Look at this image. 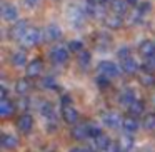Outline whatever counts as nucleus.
<instances>
[{
	"label": "nucleus",
	"mask_w": 155,
	"mask_h": 152,
	"mask_svg": "<svg viewBox=\"0 0 155 152\" xmlns=\"http://www.w3.org/2000/svg\"><path fill=\"white\" fill-rule=\"evenodd\" d=\"M40 39H42V35H40V32H38L37 29L28 27L18 40H20V45H24V47H34V45L38 44Z\"/></svg>",
	"instance_id": "obj_1"
},
{
	"label": "nucleus",
	"mask_w": 155,
	"mask_h": 152,
	"mask_svg": "<svg viewBox=\"0 0 155 152\" xmlns=\"http://www.w3.org/2000/svg\"><path fill=\"white\" fill-rule=\"evenodd\" d=\"M98 72H100L102 75H107L108 79H112V77H117L118 72H120V69H118L114 62L104 60V62H100V64H98Z\"/></svg>",
	"instance_id": "obj_2"
},
{
	"label": "nucleus",
	"mask_w": 155,
	"mask_h": 152,
	"mask_svg": "<svg viewBox=\"0 0 155 152\" xmlns=\"http://www.w3.org/2000/svg\"><path fill=\"white\" fill-rule=\"evenodd\" d=\"M34 127V119H32L30 114H22L17 120V129L22 132V134H28Z\"/></svg>",
	"instance_id": "obj_3"
},
{
	"label": "nucleus",
	"mask_w": 155,
	"mask_h": 152,
	"mask_svg": "<svg viewBox=\"0 0 155 152\" xmlns=\"http://www.w3.org/2000/svg\"><path fill=\"white\" fill-rule=\"evenodd\" d=\"M102 122H104V125L108 129H117L124 120H122L120 115L115 114V112H107V114H104V117H102Z\"/></svg>",
	"instance_id": "obj_4"
},
{
	"label": "nucleus",
	"mask_w": 155,
	"mask_h": 152,
	"mask_svg": "<svg viewBox=\"0 0 155 152\" xmlns=\"http://www.w3.org/2000/svg\"><path fill=\"white\" fill-rule=\"evenodd\" d=\"M120 69H122V72H124V74L134 75V74H137V72H138V64H137V60H135V59L127 57V59H122Z\"/></svg>",
	"instance_id": "obj_5"
},
{
	"label": "nucleus",
	"mask_w": 155,
	"mask_h": 152,
	"mask_svg": "<svg viewBox=\"0 0 155 152\" xmlns=\"http://www.w3.org/2000/svg\"><path fill=\"white\" fill-rule=\"evenodd\" d=\"M68 59V50L65 47H55L54 50L50 52V60L54 64H64Z\"/></svg>",
	"instance_id": "obj_6"
},
{
	"label": "nucleus",
	"mask_w": 155,
	"mask_h": 152,
	"mask_svg": "<svg viewBox=\"0 0 155 152\" xmlns=\"http://www.w3.org/2000/svg\"><path fill=\"white\" fill-rule=\"evenodd\" d=\"M138 54H140L143 59L153 57V55H155V44L152 40L140 42V45H138Z\"/></svg>",
	"instance_id": "obj_7"
},
{
	"label": "nucleus",
	"mask_w": 155,
	"mask_h": 152,
	"mask_svg": "<svg viewBox=\"0 0 155 152\" xmlns=\"http://www.w3.org/2000/svg\"><path fill=\"white\" fill-rule=\"evenodd\" d=\"M62 117H64V120L67 122V124H75V122L78 120V112L72 107V104L64 105V107H62Z\"/></svg>",
	"instance_id": "obj_8"
},
{
	"label": "nucleus",
	"mask_w": 155,
	"mask_h": 152,
	"mask_svg": "<svg viewBox=\"0 0 155 152\" xmlns=\"http://www.w3.org/2000/svg\"><path fill=\"white\" fill-rule=\"evenodd\" d=\"M27 29H28V25H27V22H25V20H17L10 27V32H8V34H10L12 39H20Z\"/></svg>",
	"instance_id": "obj_9"
},
{
	"label": "nucleus",
	"mask_w": 155,
	"mask_h": 152,
	"mask_svg": "<svg viewBox=\"0 0 155 152\" xmlns=\"http://www.w3.org/2000/svg\"><path fill=\"white\" fill-rule=\"evenodd\" d=\"M0 144H2L4 149H7V150H14V149L18 147V139L14 134H4L2 139H0Z\"/></svg>",
	"instance_id": "obj_10"
},
{
	"label": "nucleus",
	"mask_w": 155,
	"mask_h": 152,
	"mask_svg": "<svg viewBox=\"0 0 155 152\" xmlns=\"http://www.w3.org/2000/svg\"><path fill=\"white\" fill-rule=\"evenodd\" d=\"M94 42H95V47H97V49H100V50H105V49L110 47L112 37H110V35H107L105 32H100V34L95 35Z\"/></svg>",
	"instance_id": "obj_11"
},
{
	"label": "nucleus",
	"mask_w": 155,
	"mask_h": 152,
	"mask_svg": "<svg viewBox=\"0 0 155 152\" xmlns=\"http://www.w3.org/2000/svg\"><path fill=\"white\" fill-rule=\"evenodd\" d=\"M2 17H4L5 22H17V17H18L17 7H14V5H4L2 7Z\"/></svg>",
	"instance_id": "obj_12"
},
{
	"label": "nucleus",
	"mask_w": 155,
	"mask_h": 152,
	"mask_svg": "<svg viewBox=\"0 0 155 152\" xmlns=\"http://www.w3.org/2000/svg\"><path fill=\"white\" fill-rule=\"evenodd\" d=\"M72 137L77 139V140H84V139L90 137L88 134V124H78L72 129Z\"/></svg>",
	"instance_id": "obj_13"
},
{
	"label": "nucleus",
	"mask_w": 155,
	"mask_h": 152,
	"mask_svg": "<svg viewBox=\"0 0 155 152\" xmlns=\"http://www.w3.org/2000/svg\"><path fill=\"white\" fill-rule=\"evenodd\" d=\"M94 144H95V147H97L98 150L107 152L108 147L112 145V140H110V137H108L107 134H100V135H97V137L94 139Z\"/></svg>",
	"instance_id": "obj_14"
},
{
	"label": "nucleus",
	"mask_w": 155,
	"mask_h": 152,
	"mask_svg": "<svg viewBox=\"0 0 155 152\" xmlns=\"http://www.w3.org/2000/svg\"><path fill=\"white\" fill-rule=\"evenodd\" d=\"M44 70V62L42 60H32L27 65V75L28 77H38Z\"/></svg>",
	"instance_id": "obj_15"
},
{
	"label": "nucleus",
	"mask_w": 155,
	"mask_h": 152,
	"mask_svg": "<svg viewBox=\"0 0 155 152\" xmlns=\"http://www.w3.org/2000/svg\"><path fill=\"white\" fill-rule=\"evenodd\" d=\"M44 34H45V40H48V42H55L62 37V30L57 25H48L44 30Z\"/></svg>",
	"instance_id": "obj_16"
},
{
	"label": "nucleus",
	"mask_w": 155,
	"mask_h": 152,
	"mask_svg": "<svg viewBox=\"0 0 155 152\" xmlns=\"http://www.w3.org/2000/svg\"><path fill=\"white\" fill-rule=\"evenodd\" d=\"M40 114L44 115L45 119H47V122H55V112H54V105L50 104V102H44V104L40 105Z\"/></svg>",
	"instance_id": "obj_17"
},
{
	"label": "nucleus",
	"mask_w": 155,
	"mask_h": 152,
	"mask_svg": "<svg viewBox=\"0 0 155 152\" xmlns=\"http://www.w3.org/2000/svg\"><path fill=\"white\" fill-rule=\"evenodd\" d=\"M122 127H124V130L127 132V134H134V132H137V129H138V120L134 117V115H130V117L124 119Z\"/></svg>",
	"instance_id": "obj_18"
},
{
	"label": "nucleus",
	"mask_w": 155,
	"mask_h": 152,
	"mask_svg": "<svg viewBox=\"0 0 155 152\" xmlns=\"http://www.w3.org/2000/svg\"><path fill=\"white\" fill-rule=\"evenodd\" d=\"M14 110H15L14 102H10L8 99H2V100H0V115H2V117H8V115H12Z\"/></svg>",
	"instance_id": "obj_19"
},
{
	"label": "nucleus",
	"mask_w": 155,
	"mask_h": 152,
	"mask_svg": "<svg viewBox=\"0 0 155 152\" xmlns=\"http://www.w3.org/2000/svg\"><path fill=\"white\" fill-rule=\"evenodd\" d=\"M143 110H145V104L142 100H137V99L128 105V112H130V115H134V117L142 115V114H143Z\"/></svg>",
	"instance_id": "obj_20"
},
{
	"label": "nucleus",
	"mask_w": 155,
	"mask_h": 152,
	"mask_svg": "<svg viewBox=\"0 0 155 152\" xmlns=\"http://www.w3.org/2000/svg\"><path fill=\"white\" fill-rule=\"evenodd\" d=\"M105 25H107L108 29H118L122 25V17L118 14L105 15Z\"/></svg>",
	"instance_id": "obj_21"
},
{
	"label": "nucleus",
	"mask_w": 155,
	"mask_h": 152,
	"mask_svg": "<svg viewBox=\"0 0 155 152\" xmlns=\"http://www.w3.org/2000/svg\"><path fill=\"white\" fill-rule=\"evenodd\" d=\"M112 7V12L114 14H118V15H124L127 12V0H114L110 4Z\"/></svg>",
	"instance_id": "obj_22"
},
{
	"label": "nucleus",
	"mask_w": 155,
	"mask_h": 152,
	"mask_svg": "<svg viewBox=\"0 0 155 152\" xmlns=\"http://www.w3.org/2000/svg\"><path fill=\"white\" fill-rule=\"evenodd\" d=\"M30 89H32V84H30V80H27V79H20V80L15 84V90H17V94H20V95H25Z\"/></svg>",
	"instance_id": "obj_23"
},
{
	"label": "nucleus",
	"mask_w": 155,
	"mask_h": 152,
	"mask_svg": "<svg viewBox=\"0 0 155 152\" xmlns=\"http://www.w3.org/2000/svg\"><path fill=\"white\" fill-rule=\"evenodd\" d=\"M10 62L15 67H22V65H25V62H27V55H25L24 52H14L12 57H10Z\"/></svg>",
	"instance_id": "obj_24"
},
{
	"label": "nucleus",
	"mask_w": 155,
	"mask_h": 152,
	"mask_svg": "<svg viewBox=\"0 0 155 152\" xmlns=\"http://www.w3.org/2000/svg\"><path fill=\"white\" fill-rule=\"evenodd\" d=\"M140 82L143 85H147V87H150V85H155V77L152 75V72H148V70H143L140 74Z\"/></svg>",
	"instance_id": "obj_25"
},
{
	"label": "nucleus",
	"mask_w": 155,
	"mask_h": 152,
	"mask_svg": "<svg viewBox=\"0 0 155 152\" xmlns=\"http://www.w3.org/2000/svg\"><path fill=\"white\" fill-rule=\"evenodd\" d=\"M132 147H134V139L130 137V134H125L120 139V149L122 150H130Z\"/></svg>",
	"instance_id": "obj_26"
},
{
	"label": "nucleus",
	"mask_w": 155,
	"mask_h": 152,
	"mask_svg": "<svg viewBox=\"0 0 155 152\" xmlns=\"http://www.w3.org/2000/svg\"><path fill=\"white\" fill-rule=\"evenodd\" d=\"M134 100H135V94H134V90H125L124 94L120 95V102H122V104H125L127 107H128V105H130Z\"/></svg>",
	"instance_id": "obj_27"
},
{
	"label": "nucleus",
	"mask_w": 155,
	"mask_h": 152,
	"mask_svg": "<svg viewBox=\"0 0 155 152\" xmlns=\"http://www.w3.org/2000/svg\"><path fill=\"white\" fill-rule=\"evenodd\" d=\"M143 127L148 130H155V114H147L143 119Z\"/></svg>",
	"instance_id": "obj_28"
},
{
	"label": "nucleus",
	"mask_w": 155,
	"mask_h": 152,
	"mask_svg": "<svg viewBox=\"0 0 155 152\" xmlns=\"http://www.w3.org/2000/svg\"><path fill=\"white\" fill-rule=\"evenodd\" d=\"M88 62H90V52L82 50L80 54H78V64H80L82 67H85V65H88Z\"/></svg>",
	"instance_id": "obj_29"
},
{
	"label": "nucleus",
	"mask_w": 155,
	"mask_h": 152,
	"mask_svg": "<svg viewBox=\"0 0 155 152\" xmlns=\"http://www.w3.org/2000/svg\"><path fill=\"white\" fill-rule=\"evenodd\" d=\"M68 49H70L72 52H78V54H80V52L84 50V44H82L80 40H72L70 44H68Z\"/></svg>",
	"instance_id": "obj_30"
},
{
	"label": "nucleus",
	"mask_w": 155,
	"mask_h": 152,
	"mask_svg": "<svg viewBox=\"0 0 155 152\" xmlns=\"http://www.w3.org/2000/svg\"><path fill=\"white\" fill-rule=\"evenodd\" d=\"M97 85L100 89H107L110 85V80H108L107 75H100V77H97Z\"/></svg>",
	"instance_id": "obj_31"
},
{
	"label": "nucleus",
	"mask_w": 155,
	"mask_h": 152,
	"mask_svg": "<svg viewBox=\"0 0 155 152\" xmlns=\"http://www.w3.org/2000/svg\"><path fill=\"white\" fill-rule=\"evenodd\" d=\"M42 85H44L45 89H55V85H57V80H55L54 77H45L44 80H42Z\"/></svg>",
	"instance_id": "obj_32"
},
{
	"label": "nucleus",
	"mask_w": 155,
	"mask_h": 152,
	"mask_svg": "<svg viewBox=\"0 0 155 152\" xmlns=\"http://www.w3.org/2000/svg\"><path fill=\"white\" fill-rule=\"evenodd\" d=\"M150 2H142V4H138V8L137 10L140 12L142 15H145V14H148V12H150Z\"/></svg>",
	"instance_id": "obj_33"
},
{
	"label": "nucleus",
	"mask_w": 155,
	"mask_h": 152,
	"mask_svg": "<svg viewBox=\"0 0 155 152\" xmlns=\"http://www.w3.org/2000/svg\"><path fill=\"white\" fill-rule=\"evenodd\" d=\"M88 134H90V137H97V135H100L102 134V130H100V127H97V125H94V124H88Z\"/></svg>",
	"instance_id": "obj_34"
},
{
	"label": "nucleus",
	"mask_w": 155,
	"mask_h": 152,
	"mask_svg": "<svg viewBox=\"0 0 155 152\" xmlns=\"http://www.w3.org/2000/svg\"><path fill=\"white\" fill-rule=\"evenodd\" d=\"M38 2H40V0H24V4L27 5V7H30V8L37 7V5H38Z\"/></svg>",
	"instance_id": "obj_35"
},
{
	"label": "nucleus",
	"mask_w": 155,
	"mask_h": 152,
	"mask_svg": "<svg viewBox=\"0 0 155 152\" xmlns=\"http://www.w3.org/2000/svg\"><path fill=\"white\" fill-rule=\"evenodd\" d=\"M118 57H120V59H127L128 57V49H120V50H118Z\"/></svg>",
	"instance_id": "obj_36"
},
{
	"label": "nucleus",
	"mask_w": 155,
	"mask_h": 152,
	"mask_svg": "<svg viewBox=\"0 0 155 152\" xmlns=\"http://www.w3.org/2000/svg\"><path fill=\"white\" fill-rule=\"evenodd\" d=\"M72 104V99L68 97V95H64V97H62V107H64V105H70Z\"/></svg>",
	"instance_id": "obj_37"
},
{
	"label": "nucleus",
	"mask_w": 155,
	"mask_h": 152,
	"mask_svg": "<svg viewBox=\"0 0 155 152\" xmlns=\"http://www.w3.org/2000/svg\"><path fill=\"white\" fill-rule=\"evenodd\" d=\"M0 99H7V89H5V85L0 87Z\"/></svg>",
	"instance_id": "obj_38"
},
{
	"label": "nucleus",
	"mask_w": 155,
	"mask_h": 152,
	"mask_svg": "<svg viewBox=\"0 0 155 152\" xmlns=\"http://www.w3.org/2000/svg\"><path fill=\"white\" fill-rule=\"evenodd\" d=\"M70 152H90V150H87V149H84V147H75V149H72Z\"/></svg>",
	"instance_id": "obj_39"
},
{
	"label": "nucleus",
	"mask_w": 155,
	"mask_h": 152,
	"mask_svg": "<svg viewBox=\"0 0 155 152\" xmlns=\"http://www.w3.org/2000/svg\"><path fill=\"white\" fill-rule=\"evenodd\" d=\"M138 0H127V4H130V5H134V4H137Z\"/></svg>",
	"instance_id": "obj_40"
},
{
	"label": "nucleus",
	"mask_w": 155,
	"mask_h": 152,
	"mask_svg": "<svg viewBox=\"0 0 155 152\" xmlns=\"http://www.w3.org/2000/svg\"><path fill=\"white\" fill-rule=\"evenodd\" d=\"M102 4H107V2H114V0H100Z\"/></svg>",
	"instance_id": "obj_41"
},
{
	"label": "nucleus",
	"mask_w": 155,
	"mask_h": 152,
	"mask_svg": "<svg viewBox=\"0 0 155 152\" xmlns=\"http://www.w3.org/2000/svg\"><path fill=\"white\" fill-rule=\"evenodd\" d=\"M153 105H155V97H153Z\"/></svg>",
	"instance_id": "obj_42"
}]
</instances>
